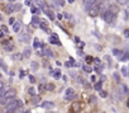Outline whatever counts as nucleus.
<instances>
[{"label":"nucleus","instance_id":"obj_8","mask_svg":"<svg viewBox=\"0 0 129 113\" xmlns=\"http://www.w3.org/2000/svg\"><path fill=\"white\" fill-rule=\"evenodd\" d=\"M99 9H98V6H91V8L89 9V14H90V17H96L99 15Z\"/></svg>","mask_w":129,"mask_h":113},{"label":"nucleus","instance_id":"obj_51","mask_svg":"<svg viewBox=\"0 0 129 113\" xmlns=\"http://www.w3.org/2000/svg\"><path fill=\"white\" fill-rule=\"evenodd\" d=\"M5 113H10V112H5Z\"/></svg>","mask_w":129,"mask_h":113},{"label":"nucleus","instance_id":"obj_12","mask_svg":"<svg viewBox=\"0 0 129 113\" xmlns=\"http://www.w3.org/2000/svg\"><path fill=\"white\" fill-rule=\"evenodd\" d=\"M113 53L120 59V57H121V55H123L124 52H123V51H120V50H118V48H114V50H113Z\"/></svg>","mask_w":129,"mask_h":113},{"label":"nucleus","instance_id":"obj_11","mask_svg":"<svg viewBox=\"0 0 129 113\" xmlns=\"http://www.w3.org/2000/svg\"><path fill=\"white\" fill-rule=\"evenodd\" d=\"M52 75H53L54 79H60L61 76H62V74H61L60 70H54V71H52Z\"/></svg>","mask_w":129,"mask_h":113},{"label":"nucleus","instance_id":"obj_2","mask_svg":"<svg viewBox=\"0 0 129 113\" xmlns=\"http://www.w3.org/2000/svg\"><path fill=\"white\" fill-rule=\"evenodd\" d=\"M17 97V90L14 88H10V89H6V92L4 94V99H14Z\"/></svg>","mask_w":129,"mask_h":113},{"label":"nucleus","instance_id":"obj_7","mask_svg":"<svg viewBox=\"0 0 129 113\" xmlns=\"http://www.w3.org/2000/svg\"><path fill=\"white\" fill-rule=\"evenodd\" d=\"M40 107H42V108H46V109H51V108H53V107H54V103H53V102L44 100V102H42Z\"/></svg>","mask_w":129,"mask_h":113},{"label":"nucleus","instance_id":"obj_10","mask_svg":"<svg viewBox=\"0 0 129 113\" xmlns=\"http://www.w3.org/2000/svg\"><path fill=\"white\" fill-rule=\"evenodd\" d=\"M13 29H14V32H19L20 31V22H14V27H13Z\"/></svg>","mask_w":129,"mask_h":113},{"label":"nucleus","instance_id":"obj_18","mask_svg":"<svg viewBox=\"0 0 129 113\" xmlns=\"http://www.w3.org/2000/svg\"><path fill=\"white\" fill-rule=\"evenodd\" d=\"M28 39H29V34H27V33L20 34V41H28Z\"/></svg>","mask_w":129,"mask_h":113},{"label":"nucleus","instance_id":"obj_26","mask_svg":"<svg viewBox=\"0 0 129 113\" xmlns=\"http://www.w3.org/2000/svg\"><path fill=\"white\" fill-rule=\"evenodd\" d=\"M115 98H116V99H121V98H123V94H121V92H120V90H119V93H118L116 92V90H115Z\"/></svg>","mask_w":129,"mask_h":113},{"label":"nucleus","instance_id":"obj_44","mask_svg":"<svg viewBox=\"0 0 129 113\" xmlns=\"http://www.w3.org/2000/svg\"><path fill=\"white\" fill-rule=\"evenodd\" d=\"M57 18H58V19H62V14L58 13V14H57Z\"/></svg>","mask_w":129,"mask_h":113},{"label":"nucleus","instance_id":"obj_27","mask_svg":"<svg viewBox=\"0 0 129 113\" xmlns=\"http://www.w3.org/2000/svg\"><path fill=\"white\" fill-rule=\"evenodd\" d=\"M28 93L31 94V95H36V89L34 88H29L28 89Z\"/></svg>","mask_w":129,"mask_h":113},{"label":"nucleus","instance_id":"obj_38","mask_svg":"<svg viewBox=\"0 0 129 113\" xmlns=\"http://www.w3.org/2000/svg\"><path fill=\"white\" fill-rule=\"evenodd\" d=\"M124 37H127V38L129 37V31H128V29H127V31H124Z\"/></svg>","mask_w":129,"mask_h":113},{"label":"nucleus","instance_id":"obj_47","mask_svg":"<svg viewBox=\"0 0 129 113\" xmlns=\"http://www.w3.org/2000/svg\"><path fill=\"white\" fill-rule=\"evenodd\" d=\"M3 36H4V32H3V31H0V37H3Z\"/></svg>","mask_w":129,"mask_h":113},{"label":"nucleus","instance_id":"obj_45","mask_svg":"<svg viewBox=\"0 0 129 113\" xmlns=\"http://www.w3.org/2000/svg\"><path fill=\"white\" fill-rule=\"evenodd\" d=\"M3 88H4V83L0 81V89H3Z\"/></svg>","mask_w":129,"mask_h":113},{"label":"nucleus","instance_id":"obj_24","mask_svg":"<svg viewBox=\"0 0 129 113\" xmlns=\"http://www.w3.org/2000/svg\"><path fill=\"white\" fill-rule=\"evenodd\" d=\"M118 5H125L128 3V0H115Z\"/></svg>","mask_w":129,"mask_h":113},{"label":"nucleus","instance_id":"obj_4","mask_svg":"<svg viewBox=\"0 0 129 113\" xmlns=\"http://www.w3.org/2000/svg\"><path fill=\"white\" fill-rule=\"evenodd\" d=\"M42 55H44L46 57H53L54 56V53H53V51L51 50V48H48V47H43V51H42Z\"/></svg>","mask_w":129,"mask_h":113},{"label":"nucleus","instance_id":"obj_50","mask_svg":"<svg viewBox=\"0 0 129 113\" xmlns=\"http://www.w3.org/2000/svg\"><path fill=\"white\" fill-rule=\"evenodd\" d=\"M9 1H15V0H9Z\"/></svg>","mask_w":129,"mask_h":113},{"label":"nucleus","instance_id":"obj_28","mask_svg":"<svg viewBox=\"0 0 129 113\" xmlns=\"http://www.w3.org/2000/svg\"><path fill=\"white\" fill-rule=\"evenodd\" d=\"M100 97L101 98H106L108 97V93H106L105 90H100Z\"/></svg>","mask_w":129,"mask_h":113},{"label":"nucleus","instance_id":"obj_41","mask_svg":"<svg viewBox=\"0 0 129 113\" xmlns=\"http://www.w3.org/2000/svg\"><path fill=\"white\" fill-rule=\"evenodd\" d=\"M95 71H96V72H101V67H95Z\"/></svg>","mask_w":129,"mask_h":113},{"label":"nucleus","instance_id":"obj_46","mask_svg":"<svg viewBox=\"0 0 129 113\" xmlns=\"http://www.w3.org/2000/svg\"><path fill=\"white\" fill-rule=\"evenodd\" d=\"M94 61H95V62H96V64H100V60H99V59H95Z\"/></svg>","mask_w":129,"mask_h":113},{"label":"nucleus","instance_id":"obj_39","mask_svg":"<svg viewBox=\"0 0 129 113\" xmlns=\"http://www.w3.org/2000/svg\"><path fill=\"white\" fill-rule=\"evenodd\" d=\"M119 74H118V72H115V74H114V78H115V80L116 81H119V76H118Z\"/></svg>","mask_w":129,"mask_h":113},{"label":"nucleus","instance_id":"obj_40","mask_svg":"<svg viewBox=\"0 0 129 113\" xmlns=\"http://www.w3.org/2000/svg\"><path fill=\"white\" fill-rule=\"evenodd\" d=\"M29 80H31V83H34V81H36V79L33 78L32 75H29Z\"/></svg>","mask_w":129,"mask_h":113},{"label":"nucleus","instance_id":"obj_23","mask_svg":"<svg viewBox=\"0 0 129 113\" xmlns=\"http://www.w3.org/2000/svg\"><path fill=\"white\" fill-rule=\"evenodd\" d=\"M47 25H48V24H47V20H40V27H42L43 28V29H47Z\"/></svg>","mask_w":129,"mask_h":113},{"label":"nucleus","instance_id":"obj_22","mask_svg":"<svg viewBox=\"0 0 129 113\" xmlns=\"http://www.w3.org/2000/svg\"><path fill=\"white\" fill-rule=\"evenodd\" d=\"M54 1H56L57 6H63V5L66 4V1H65V0H54Z\"/></svg>","mask_w":129,"mask_h":113},{"label":"nucleus","instance_id":"obj_17","mask_svg":"<svg viewBox=\"0 0 129 113\" xmlns=\"http://www.w3.org/2000/svg\"><path fill=\"white\" fill-rule=\"evenodd\" d=\"M46 14H47V15H48V18H49V19L51 20H53L54 19V15H53V13H52V10H47V12H46Z\"/></svg>","mask_w":129,"mask_h":113},{"label":"nucleus","instance_id":"obj_37","mask_svg":"<svg viewBox=\"0 0 129 113\" xmlns=\"http://www.w3.org/2000/svg\"><path fill=\"white\" fill-rule=\"evenodd\" d=\"M70 17H71V15H70L68 13H63V15H62V18H66V19H68Z\"/></svg>","mask_w":129,"mask_h":113},{"label":"nucleus","instance_id":"obj_5","mask_svg":"<svg viewBox=\"0 0 129 113\" xmlns=\"http://www.w3.org/2000/svg\"><path fill=\"white\" fill-rule=\"evenodd\" d=\"M98 0H84V4H85V8H86L87 10H89L91 6H95V4H96Z\"/></svg>","mask_w":129,"mask_h":113},{"label":"nucleus","instance_id":"obj_20","mask_svg":"<svg viewBox=\"0 0 129 113\" xmlns=\"http://www.w3.org/2000/svg\"><path fill=\"white\" fill-rule=\"evenodd\" d=\"M46 89L49 90V92H52V90H54V85L52 83H49V84H47V85H46Z\"/></svg>","mask_w":129,"mask_h":113},{"label":"nucleus","instance_id":"obj_33","mask_svg":"<svg viewBox=\"0 0 129 113\" xmlns=\"http://www.w3.org/2000/svg\"><path fill=\"white\" fill-rule=\"evenodd\" d=\"M37 67H38V64H37V62H32V70H37Z\"/></svg>","mask_w":129,"mask_h":113},{"label":"nucleus","instance_id":"obj_3","mask_svg":"<svg viewBox=\"0 0 129 113\" xmlns=\"http://www.w3.org/2000/svg\"><path fill=\"white\" fill-rule=\"evenodd\" d=\"M75 97H76V93L73 92L72 88H68L67 90H66V93H65V100H71Z\"/></svg>","mask_w":129,"mask_h":113},{"label":"nucleus","instance_id":"obj_9","mask_svg":"<svg viewBox=\"0 0 129 113\" xmlns=\"http://www.w3.org/2000/svg\"><path fill=\"white\" fill-rule=\"evenodd\" d=\"M121 92H123V95H127V94L129 93V90H128V86H127V84H121Z\"/></svg>","mask_w":129,"mask_h":113},{"label":"nucleus","instance_id":"obj_34","mask_svg":"<svg viewBox=\"0 0 129 113\" xmlns=\"http://www.w3.org/2000/svg\"><path fill=\"white\" fill-rule=\"evenodd\" d=\"M4 48H5L6 51H12V50H13V46H12V45H10V46L5 45V46H4Z\"/></svg>","mask_w":129,"mask_h":113},{"label":"nucleus","instance_id":"obj_21","mask_svg":"<svg viewBox=\"0 0 129 113\" xmlns=\"http://www.w3.org/2000/svg\"><path fill=\"white\" fill-rule=\"evenodd\" d=\"M82 69H84V70L86 71V72H91V71H93V67H91V66H89V65H84V66H82Z\"/></svg>","mask_w":129,"mask_h":113},{"label":"nucleus","instance_id":"obj_32","mask_svg":"<svg viewBox=\"0 0 129 113\" xmlns=\"http://www.w3.org/2000/svg\"><path fill=\"white\" fill-rule=\"evenodd\" d=\"M32 23H33V25H37V23H38V19H37V17H33V20H32Z\"/></svg>","mask_w":129,"mask_h":113},{"label":"nucleus","instance_id":"obj_13","mask_svg":"<svg viewBox=\"0 0 129 113\" xmlns=\"http://www.w3.org/2000/svg\"><path fill=\"white\" fill-rule=\"evenodd\" d=\"M31 53H32V50L27 47V48L23 51V57H29V56H31Z\"/></svg>","mask_w":129,"mask_h":113},{"label":"nucleus","instance_id":"obj_35","mask_svg":"<svg viewBox=\"0 0 129 113\" xmlns=\"http://www.w3.org/2000/svg\"><path fill=\"white\" fill-rule=\"evenodd\" d=\"M0 67H1V69H4V70H6L5 64H4V61H3V60H0Z\"/></svg>","mask_w":129,"mask_h":113},{"label":"nucleus","instance_id":"obj_14","mask_svg":"<svg viewBox=\"0 0 129 113\" xmlns=\"http://www.w3.org/2000/svg\"><path fill=\"white\" fill-rule=\"evenodd\" d=\"M6 12H8V14H12L14 12V4H8L6 5Z\"/></svg>","mask_w":129,"mask_h":113},{"label":"nucleus","instance_id":"obj_43","mask_svg":"<svg viewBox=\"0 0 129 113\" xmlns=\"http://www.w3.org/2000/svg\"><path fill=\"white\" fill-rule=\"evenodd\" d=\"M86 61L89 62V61H93V57H86Z\"/></svg>","mask_w":129,"mask_h":113},{"label":"nucleus","instance_id":"obj_29","mask_svg":"<svg viewBox=\"0 0 129 113\" xmlns=\"http://www.w3.org/2000/svg\"><path fill=\"white\" fill-rule=\"evenodd\" d=\"M20 9H22V4H19V3L14 5V10H20Z\"/></svg>","mask_w":129,"mask_h":113},{"label":"nucleus","instance_id":"obj_1","mask_svg":"<svg viewBox=\"0 0 129 113\" xmlns=\"http://www.w3.org/2000/svg\"><path fill=\"white\" fill-rule=\"evenodd\" d=\"M102 17H104V19H105V22H106V23L111 24V23H114V20H115L116 14L111 13L110 10H105V12L102 13Z\"/></svg>","mask_w":129,"mask_h":113},{"label":"nucleus","instance_id":"obj_31","mask_svg":"<svg viewBox=\"0 0 129 113\" xmlns=\"http://www.w3.org/2000/svg\"><path fill=\"white\" fill-rule=\"evenodd\" d=\"M32 3H33L32 0H25V1H24V4L27 5V6H32Z\"/></svg>","mask_w":129,"mask_h":113},{"label":"nucleus","instance_id":"obj_36","mask_svg":"<svg viewBox=\"0 0 129 113\" xmlns=\"http://www.w3.org/2000/svg\"><path fill=\"white\" fill-rule=\"evenodd\" d=\"M39 102V97H34V99H33V104H37Z\"/></svg>","mask_w":129,"mask_h":113},{"label":"nucleus","instance_id":"obj_42","mask_svg":"<svg viewBox=\"0 0 129 113\" xmlns=\"http://www.w3.org/2000/svg\"><path fill=\"white\" fill-rule=\"evenodd\" d=\"M14 22H15V20H14V18H10V19H9V23H10V24H13Z\"/></svg>","mask_w":129,"mask_h":113},{"label":"nucleus","instance_id":"obj_15","mask_svg":"<svg viewBox=\"0 0 129 113\" xmlns=\"http://www.w3.org/2000/svg\"><path fill=\"white\" fill-rule=\"evenodd\" d=\"M101 85H102V83H101V81L95 83V84H94V89H95V90H98V92H100V90H101Z\"/></svg>","mask_w":129,"mask_h":113},{"label":"nucleus","instance_id":"obj_30","mask_svg":"<svg viewBox=\"0 0 129 113\" xmlns=\"http://www.w3.org/2000/svg\"><path fill=\"white\" fill-rule=\"evenodd\" d=\"M31 10H32V13H33V14H36V13H39V12H40V10H39L38 8H34V6H33V8H32Z\"/></svg>","mask_w":129,"mask_h":113},{"label":"nucleus","instance_id":"obj_16","mask_svg":"<svg viewBox=\"0 0 129 113\" xmlns=\"http://www.w3.org/2000/svg\"><path fill=\"white\" fill-rule=\"evenodd\" d=\"M79 109H80L79 104L75 103V104H72V108H71V112H70V113H76L77 111H79Z\"/></svg>","mask_w":129,"mask_h":113},{"label":"nucleus","instance_id":"obj_49","mask_svg":"<svg viewBox=\"0 0 129 113\" xmlns=\"http://www.w3.org/2000/svg\"><path fill=\"white\" fill-rule=\"evenodd\" d=\"M73 1H75V0H68V3H73Z\"/></svg>","mask_w":129,"mask_h":113},{"label":"nucleus","instance_id":"obj_48","mask_svg":"<svg viewBox=\"0 0 129 113\" xmlns=\"http://www.w3.org/2000/svg\"><path fill=\"white\" fill-rule=\"evenodd\" d=\"M23 113H31V111H25V112H23Z\"/></svg>","mask_w":129,"mask_h":113},{"label":"nucleus","instance_id":"obj_6","mask_svg":"<svg viewBox=\"0 0 129 113\" xmlns=\"http://www.w3.org/2000/svg\"><path fill=\"white\" fill-rule=\"evenodd\" d=\"M49 42L51 43H53V45H57V46H61V41L60 39H58V37H57V34H52L49 37Z\"/></svg>","mask_w":129,"mask_h":113},{"label":"nucleus","instance_id":"obj_25","mask_svg":"<svg viewBox=\"0 0 129 113\" xmlns=\"http://www.w3.org/2000/svg\"><path fill=\"white\" fill-rule=\"evenodd\" d=\"M121 74H123L124 76H128V69H127V66L121 67Z\"/></svg>","mask_w":129,"mask_h":113},{"label":"nucleus","instance_id":"obj_19","mask_svg":"<svg viewBox=\"0 0 129 113\" xmlns=\"http://www.w3.org/2000/svg\"><path fill=\"white\" fill-rule=\"evenodd\" d=\"M33 47L37 48V50H38V47H40V42H39L38 38H34V45H33Z\"/></svg>","mask_w":129,"mask_h":113}]
</instances>
